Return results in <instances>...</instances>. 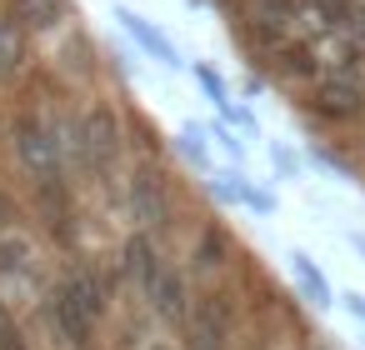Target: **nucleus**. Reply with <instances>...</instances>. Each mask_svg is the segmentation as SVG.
Listing matches in <instances>:
<instances>
[{"mask_svg":"<svg viewBox=\"0 0 365 350\" xmlns=\"http://www.w3.org/2000/svg\"><path fill=\"white\" fill-rule=\"evenodd\" d=\"M150 350H170V345H150Z\"/></svg>","mask_w":365,"mask_h":350,"instance_id":"a211bd4d","label":"nucleus"},{"mask_svg":"<svg viewBox=\"0 0 365 350\" xmlns=\"http://www.w3.org/2000/svg\"><path fill=\"white\" fill-rule=\"evenodd\" d=\"M101 310H106V295H101L96 275H91V270H71V275L61 280V290H56L51 320L61 325V335H66L71 345H91V330H96Z\"/></svg>","mask_w":365,"mask_h":350,"instance_id":"f257e3e1","label":"nucleus"},{"mask_svg":"<svg viewBox=\"0 0 365 350\" xmlns=\"http://www.w3.org/2000/svg\"><path fill=\"white\" fill-rule=\"evenodd\" d=\"M145 295H150L155 315H165V320H180V315H185V280H180L170 265H155V275H150Z\"/></svg>","mask_w":365,"mask_h":350,"instance_id":"39448f33","label":"nucleus"},{"mask_svg":"<svg viewBox=\"0 0 365 350\" xmlns=\"http://www.w3.org/2000/svg\"><path fill=\"white\" fill-rule=\"evenodd\" d=\"M310 21H320V26H345V21H350V0H310Z\"/></svg>","mask_w":365,"mask_h":350,"instance_id":"ddd939ff","label":"nucleus"},{"mask_svg":"<svg viewBox=\"0 0 365 350\" xmlns=\"http://www.w3.org/2000/svg\"><path fill=\"white\" fill-rule=\"evenodd\" d=\"M280 71L285 76H315V61L305 46H280Z\"/></svg>","mask_w":365,"mask_h":350,"instance_id":"4468645a","label":"nucleus"},{"mask_svg":"<svg viewBox=\"0 0 365 350\" xmlns=\"http://www.w3.org/2000/svg\"><path fill=\"white\" fill-rule=\"evenodd\" d=\"M195 350H205V345H195Z\"/></svg>","mask_w":365,"mask_h":350,"instance_id":"6ab92c4d","label":"nucleus"},{"mask_svg":"<svg viewBox=\"0 0 365 350\" xmlns=\"http://www.w3.org/2000/svg\"><path fill=\"white\" fill-rule=\"evenodd\" d=\"M0 350H31L26 345V335H21V325H16V315H11V305L0 300Z\"/></svg>","mask_w":365,"mask_h":350,"instance_id":"2eb2a0df","label":"nucleus"},{"mask_svg":"<svg viewBox=\"0 0 365 350\" xmlns=\"http://www.w3.org/2000/svg\"><path fill=\"white\" fill-rule=\"evenodd\" d=\"M0 275L16 280V285H36V260H31V245L21 235L0 240Z\"/></svg>","mask_w":365,"mask_h":350,"instance_id":"423d86ee","label":"nucleus"},{"mask_svg":"<svg viewBox=\"0 0 365 350\" xmlns=\"http://www.w3.org/2000/svg\"><path fill=\"white\" fill-rule=\"evenodd\" d=\"M290 265H295V275H300V285L310 290V300H315V305H325V300H330V290H325V280H320V270H315V260H310L305 250H295V255H290Z\"/></svg>","mask_w":365,"mask_h":350,"instance_id":"f8f14e48","label":"nucleus"},{"mask_svg":"<svg viewBox=\"0 0 365 350\" xmlns=\"http://www.w3.org/2000/svg\"><path fill=\"white\" fill-rule=\"evenodd\" d=\"M21 56H26V46H21V26L0 16V81L21 71Z\"/></svg>","mask_w":365,"mask_h":350,"instance_id":"9d476101","label":"nucleus"},{"mask_svg":"<svg viewBox=\"0 0 365 350\" xmlns=\"http://www.w3.org/2000/svg\"><path fill=\"white\" fill-rule=\"evenodd\" d=\"M125 275H130L140 290L150 285V275H155V250H150L145 235H130V245H125Z\"/></svg>","mask_w":365,"mask_h":350,"instance_id":"6e6552de","label":"nucleus"},{"mask_svg":"<svg viewBox=\"0 0 365 350\" xmlns=\"http://www.w3.org/2000/svg\"><path fill=\"white\" fill-rule=\"evenodd\" d=\"M320 110L325 115H350V110H360V91L350 81H325L320 86Z\"/></svg>","mask_w":365,"mask_h":350,"instance_id":"1a4fd4ad","label":"nucleus"},{"mask_svg":"<svg viewBox=\"0 0 365 350\" xmlns=\"http://www.w3.org/2000/svg\"><path fill=\"white\" fill-rule=\"evenodd\" d=\"M81 155L91 165H101V170L115 165V155H120V125H115V110L110 105L86 110V120H81Z\"/></svg>","mask_w":365,"mask_h":350,"instance_id":"7ed1b4c3","label":"nucleus"},{"mask_svg":"<svg viewBox=\"0 0 365 350\" xmlns=\"http://www.w3.org/2000/svg\"><path fill=\"white\" fill-rule=\"evenodd\" d=\"M350 310H355V315L365 320V300H360V295H350Z\"/></svg>","mask_w":365,"mask_h":350,"instance_id":"f3484780","label":"nucleus"},{"mask_svg":"<svg viewBox=\"0 0 365 350\" xmlns=\"http://www.w3.org/2000/svg\"><path fill=\"white\" fill-rule=\"evenodd\" d=\"M16 150L26 160V170H36L41 180H61V140L41 115H21L16 120Z\"/></svg>","mask_w":365,"mask_h":350,"instance_id":"f03ea898","label":"nucleus"},{"mask_svg":"<svg viewBox=\"0 0 365 350\" xmlns=\"http://www.w3.org/2000/svg\"><path fill=\"white\" fill-rule=\"evenodd\" d=\"M130 215H135L145 230H165V220H170L165 190H160V180H155L150 170H135V180H130Z\"/></svg>","mask_w":365,"mask_h":350,"instance_id":"20e7f679","label":"nucleus"},{"mask_svg":"<svg viewBox=\"0 0 365 350\" xmlns=\"http://www.w3.org/2000/svg\"><path fill=\"white\" fill-rule=\"evenodd\" d=\"M200 265H220V235H205L200 240Z\"/></svg>","mask_w":365,"mask_h":350,"instance_id":"dca6fc26","label":"nucleus"},{"mask_svg":"<svg viewBox=\"0 0 365 350\" xmlns=\"http://www.w3.org/2000/svg\"><path fill=\"white\" fill-rule=\"evenodd\" d=\"M120 26H125V31H130V36H135V41H140V46H145V51H150L155 61H165V66H175V56H170V46L160 41V31H150V26H145L140 16H130V11H120Z\"/></svg>","mask_w":365,"mask_h":350,"instance_id":"9b49d317","label":"nucleus"},{"mask_svg":"<svg viewBox=\"0 0 365 350\" xmlns=\"http://www.w3.org/2000/svg\"><path fill=\"white\" fill-rule=\"evenodd\" d=\"M16 16L26 31H56L66 21V0H16Z\"/></svg>","mask_w":365,"mask_h":350,"instance_id":"0eeeda50","label":"nucleus"}]
</instances>
